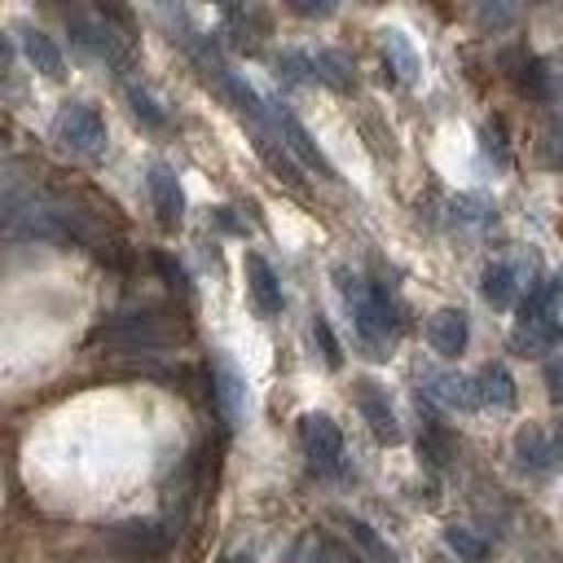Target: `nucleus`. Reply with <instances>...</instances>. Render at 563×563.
<instances>
[{"label": "nucleus", "mask_w": 563, "mask_h": 563, "mask_svg": "<svg viewBox=\"0 0 563 563\" xmlns=\"http://www.w3.org/2000/svg\"><path fill=\"white\" fill-rule=\"evenodd\" d=\"M334 282L347 299L356 339L369 347V356H387V343L400 334V312H396V299L387 295V286L383 282H356L347 268H339Z\"/></svg>", "instance_id": "obj_1"}, {"label": "nucleus", "mask_w": 563, "mask_h": 563, "mask_svg": "<svg viewBox=\"0 0 563 563\" xmlns=\"http://www.w3.org/2000/svg\"><path fill=\"white\" fill-rule=\"evenodd\" d=\"M97 339L114 343L119 352H154V347L172 343V330L154 308H128V312H114L97 330Z\"/></svg>", "instance_id": "obj_2"}, {"label": "nucleus", "mask_w": 563, "mask_h": 563, "mask_svg": "<svg viewBox=\"0 0 563 563\" xmlns=\"http://www.w3.org/2000/svg\"><path fill=\"white\" fill-rule=\"evenodd\" d=\"M70 35H75V44L88 53V57H97V62H106V66H114V70H123L128 62H132V40L123 35V31H114L106 18H88V13H70Z\"/></svg>", "instance_id": "obj_3"}, {"label": "nucleus", "mask_w": 563, "mask_h": 563, "mask_svg": "<svg viewBox=\"0 0 563 563\" xmlns=\"http://www.w3.org/2000/svg\"><path fill=\"white\" fill-rule=\"evenodd\" d=\"M295 431H299V444H303V457L312 462V471L334 475L343 466V431L330 413H299Z\"/></svg>", "instance_id": "obj_4"}, {"label": "nucleus", "mask_w": 563, "mask_h": 563, "mask_svg": "<svg viewBox=\"0 0 563 563\" xmlns=\"http://www.w3.org/2000/svg\"><path fill=\"white\" fill-rule=\"evenodd\" d=\"M57 141L70 150V154H84V158H101L106 154V119L92 110V106H84V101H70V106H62V114H57Z\"/></svg>", "instance_id": "obj_5"}, {"label": "nucleus", "mask_w": 563, "mask_h": 563, "mask_svg": "<svg viewBox=\"0 0 563 563\" xmlns=\"http://www.w3.org/2000/svg\"><path fill=\"white\" fill-rule=\"evenodd\" d=\"M106 545L119 554V559H136V563H150L158 554H167L172 537L163 523H150V519H132V523H114L106 528Z\"/></svg>", "instance_id": "obj_6"}, {"label": "nucleus", "mask_w": 563, "mask_h": 563, "mask_svg": "<svg viewBox=\"0 0 563 563\" xmlns=\"http://www.w3.org/2000/svg\"><path fill=\"white\" fill-rule=\"evenodd\" d=\"M268 119H273V132L282 136V145L303 163V167H312L317 176H330L334 180V167H330V158L317 150V141H312V132L282 106V101H268Z\"/></svg>", "instance_id": "obj_7"}, {"label": "nucleus", "mask_w": 563, "mask_h": 563, "mask_svg": "<svg viewBox=\"0 0 563 563\" xmlns=\"http://www.w3.org/2000/svg\"><path fill=\"white\" fill-rule=\"evenodd\" d=\"M356 409H361V418H365V427L374 431L378 444H400L396 409H391V400H387V391L378 383H369V378L356 383Z\"/></svg>", "instance_id": "obj_8"}, {"label": "nucleus", "mask_w": 563, "mask_h": 563, "mask_svg": "<svg viewBox=\"0 0 563 563\" xmlns=\"http://www.w3.org/2000/svg\"><path fill=\"white\" fill-rule=\"evenodd\" d=\"M246 290H251V303H255V312L260 317H277L282 308H286V290H282V282H277V273H273V264L260 255V251H246Z\"/></svg>", "instance_id": "obj_9"}, {"label": "nucleus", "mask_w": 563, "mask_h": 563, "mask_svg": "<svg viewBox=\"0 0 563 563\" xmlns=\"http://www.w3.org/2000/svg\"><path fill=\"white\" fill-rule=\"evenodd\" d=\"M515 457H519V466H523L528 475H554V471L563 466L559 440H554L550 431H541V427H523V431L515 435Z\"/></svg>", "instance_id": "obj_10"}, {"label": "nucleus", "mask_w": 563, "mask_h": 563, "mask_svg": "<svg viewBox=\"0 0 563 563\" xmlns=\"http://www.w3.org/2000/svg\"><path fill=\"white\" fill-rule=\"evenodd\" d=\"M145 189H150L154 216H158L167 229H176V224L185 220V189H180L176 172H172L167 163H154V167L145 172Z\"/></svg>", "instance_id": "obj_11"}, {"label": "nucleus", "mask_w": 563, "mask_h": 563, "mask_svg": "<svg viewBox=\"0 0 563 563\" xmlns=\"http://www.w3.org/2000/svg\"><path fill=\"white\" fill-rule=\"evenodd\" d=\"M427 343L440 352V356H462L466 343H471V321L462 308H440L431 321H427Z\"/></svg>", "instance_id": "obj_12"}, {"label": "nucleus", "mask_w": 563, "mask_h": 563, "mask_svg": "<svg viewBox=\"0 0 563 563\" xmlns=\"http://www.w3.org/2000/svg\"><path fill=\"white\" fill-rule=\"evenodd\" d=\"M506 66H510V79H515V88L523 97H537V101H550L554 97V79H550V70H545L541 57H532V53H506Z\"/></svg>", "instance_id": "obj_13"}, {"label": "nucleus", "mask_w": 563, "mask_h": 563, "mask_svg": "<svg viewBox=\"0 0 563 563\" xmlns=\"http://www.w3.org/2000/svg\"><path fill=\"white\" fill-rule=\"evenodd\" d=\"M211 383H216V405H220V413H224L229 422H238V418H242V405H246V383H242L238 365H233L229 356H216V361H211Z\"/></svg>", "instance_id": "obj_14"}, {"label": "nucleus", "mask_w": 563, "mask_h": 563, "mask_svg": "<svg viewBox=\"0 0 563 563\" xmlns=\"http://www.w3.org/2000/svg\"><path fill=\"white\" fill-rule=\"evenodd\" d=\"M378 40H383V62H387V70H391L400 84H418L422 62H418L413 40H409L405 31H378Z\"/></svg>", "instance_id": "obj_15"}, {"label": "nucleus", "mask_w": 563, "mask_h": 563, "mask_svg": "<svg viewBox=\"0 0 563 563\" xmlns=\"http://www.w3.org/2000/svg\"><path fill=\"white\" fill-rule=\"evenodd\" d=\"M22 53H26V62H31L40 75H48V79H62V75H66V57H62L57 40L44 35L40 26H22Z\"/></svg>", "instance_id": "obj_16"}, {"label": "nucleus", "mask_w": 563, "mask_h": 563, "mask_svg": "<svg viewBox=\"0 0 563 563\" xmlns=\"http://www.w3.org/2000/svg\"><path fill=\"white\" fill-rule=\"evenodd\" d=\"M471 383H475V400H479V405H488V409H510V405L519 400L510 369H506V365H497V361H493V365H484Z\"/></svg>", "instance_id": "obj_17"}, {"label": "nucleus", "mask_w": 563, "mask_h": 563, "mask_svg": "<svg viewBox=\"0 0 563 563\" xmlns=\"http://www.w3.org/2000/svg\"><path fill=\"white\" fill-rule=\"evenodd\" d=\"M479 290H484V299H488L493 308H515V303H519V273H515V264L493 260V264L484 268V277H479Z\"/></svg>", "instance_id": "obj_18"}, {"label": "nucleus", "mask_w": 563, "mask_h": 563, "mask_svg": "<svg viewBox=\"0 0 563 563\" xmlns=\"http://www.w3.org/2000/svg\"><path fill=\"white\" fill-rule=\"evenodd\" d=\"M35 198V185L22 172H0V238H9L13 220L22 216V207Z\"/></svg>", "instance_id": "obj_19"}, {"label": "nucleus", "mask_w": 563, "mask_h": 563, "mask_svg": "<svg viewBox=\"0 0 563 563\" xmlns=\"http://www.w3.org/2000/svg\"><path fill=\"white\" fill-rule=\"evenodd\" d=\"M312 62H317V84H325L334 92H352L356 88V70L339 48H321Z\"/></svg>", "instance_id": "obj_20"}, {"label": "nucleus", "mask_w": 563, "mask_h": 563, "mask_svg": "<svg viewBox=\"0 0 563 563\" xmlns=\"http://www.w3.org/2000/svg\"><path fill=\"white\" fill-rule=\"evenodd\" d=\"M427 391L440 400V405H449V409H475L479 400H475V383H466V378H457V374H431L427 378Z\"/></svg>", "instance_id": "obj_21"}, {"label": "nucleus", "mask_w": 563, "mask_h": 563, "mask_svg": "<svg viewBox=\"0 0 563 563\" xmlns=\"http://www.w3.org/2000/svg\"><path fill=\"white\" fill-rule=\"evenodd\" d=\"M515 343H519L523 352L559 347V343H563V325H559V317H537V321H519V330H515Z\"/></svg>", "instance_id": "obj_22"}, {"label": "nucleus", "mask_w": 563, "mask_h": 563, "mask_svg": "<svg viewBox=\"0 0 563 563\" xmlns=\"http://www.w3.org/2000/svg\"><path fill=\"white\" fill-rule=\"evenodd\" d=\"M532 0H471V13L484 31H506Z\"/></svg>", "instance_id": "obj_23"}, {"label": "nucleus", "mask_w": 563, "mask_h": 563, "mask_svg": "<svg viewBox=\"0 0 563 563\" xmlns=\"http://www.w3.org/2000/svg\"><path fill=\"white\" fill-rule=\"evenodd\" d=\"M444 545L462 559V563H488L493 559V545L479 537V532H471V528H444Z\"/></svg>", "instance_id": "obj_24"}, {"label": "nucleus", "mask_w": 563, "mask_h": 563, "mask_svg": "<svg viewBox=\"0 0 563 563\" xmlns=\"http://www.w3.org/2000/svg\"><path fill=\"white\" fill-rule=\"evenodd\" d=\"M123 97H128V106H132V114L145 123V128H154V132H163L167 128V110L136 84V79H123Z\"/></svg>", "instance_id": "obj_25"}, {"label": "nucleus", "mask_w": 563, "mask_h": 563, "mask_svg": "<svg viewBox=\"0 0 563 563\" xmlns=\"http://www.w3.org/2000/svg\"><path fill=\"white\" fill-rule=\"evenodd\" d=\"M537 158L550 172H563V114H554L537 136Z\"/></svg>", "instance_id": "obj_26"}, {"label": "nucleus", "mask_w": 563, "mask_h": 563, "mask_svg": "<svg viewBox=\"0 0 563 563\" xmlns=\"http://www.w3.org/2000/svg\"><path fill=\"white\" fill-rule=\"evenodd\" d=\"M343 523H347L352 541H356V545H361V550H365V554H369L374 563H396V554L387 550V541H383V537H378V532H374L369 523H361V519H343Z\"/></svg>", "instance_id": "obj_27"}, {"label": "nucleus", "mask_w": 563, "mask_h": 563, "mask_svg": "<svg viewBox=\"0 0 563 563\" xmlns=\"http://www.w3.org/2000/svg\"><path fill=\"white\" fill-rule=\"evenodd\" d=\"M277 75L286 84H317V62L308 53H277Z\"/></svg>", "instance_id": "obj_28"}, {"label": "nucleus", "mask_w": 563, "mask_h": 563, "mask_svg": "<svg viewBox=\"0 0 563 563\" xmlns=\"http://www.w3.org/2000/svg\"><path fill=\"white\" fill-rule=\"evenodd\" d=\"M97 18H106L114 31H123L128 40H136V18H132V9L123 0H97Z\"/></svg>", "instance_id": "obj_29"}, {"label": "nucleus", "mask_w": 563, "mask_h": 563, "mask_svg": "<svg viewBox=\"0 0 563 563\" xmlns=\"http://www.w3.org/2000/svg\"><path fill=\"white\" fill-rule=\"evenodd\" d=\"M453 220H457V224H475V229H479V224H488V220H493V207H488L484 198H475V194H471V198H453Z\"/></svg>", "instance_id": "obj_30"}, {"label": "nucleus", "mask_w": 563, "mask_h": 563, "mask_svg": "<svg viewBox=\"0 0 563 563\" xmlns=\"http://www.w3.org/2000/svg\"><path fill=\"white\" fill-rule=\"evenodd\" d=\"M479 141H484V154H488L493 167H506V163H510V154H506V132H501L497 123H484V128H479Z\"/></svg>", "instance_id": "obj_31"}, {"label": "nucleus", "mask_w": 563, "mask_h": 563, "mask_svg": "<svg viewBox=\"0 0 563 563\" xmlns=\"http://www.w3.org/2000/svg\"><path fill=\"white\" fill-rule=\"evenodd\" d=\"M312 334H317V347H321L325 365H330V369H339V365H343V352H339V339H334L330 321H325V317H317V321H312Z\"/></svg>", "instance_id": "obj_32"}, {"label": "nucleus", "mask_w": 563, "mask_h": 563, "mask_svg": "<svg viewBox=\"0 0 563 563\" xmlns=\"http://www.w3.org/2000/svg\"><path fill=\"white\" fill-rule=\"evenodd\" d=\"M299 18H330L339 9V0H286Z\"/></svg>", "instance_id": "obj_33"}, {"label": "nucleus", "mask_w": 563, "mask_h": 563, "mask_svg": "<svg viewBox=\"0 0 563 563\" xmlns=\"http://www.w3.org/2000/svg\"><path fill=\"white\" fill-rule=\"evenodd\" d=\"M545 387H550V400L563 405V356L545 361Z\"/></svg>", "instance_id": "obj_34"}, {"label": "nucleus", "mask_w": 563, "mask_h": 563, "mask_svg": "<svg viewBox=\"0 0 563 563\" xmlns=\"http://www.w3.org/2000/svg\"><path fill=\"white\" fill-rule=\"evenodd\" d=\"M216 229H224V233H246V229H242V220H238L229 207H216Z\"/></svg>", "instance_id": "obj_35"}, {"label": "nucleus", "mask_w": 563, "mask_h": 563, "mask_svg": "<svg viewBox=\"0 0 563 563\" xmlns=\"http://www.w3.org/2000/svg\"><path fill=\"white\" fill-rule=\"evenodd\" d=\"M9 62H13V40H9L4 31H0V70H4Z\"/></svg>", "instance_id": "obj_36"}, {"label": "nucleus", "mask_w": 563, "mask_h": 563, "mask_svg": "<svg viewBox=\"0 0 563 563\" xmlns=\"http://www.w3.org/2000/svg\"><path fill=\"white\" fill-rule=\"evenodd\" d=\"M317 563H343V554H339V550H330V545H325V550H321V559H317Z\"/></svg>", "instance_id": "obj_37"}, {"label": "nucleus", "mask_w": 563, "mask_h": 563, "mask_svg": "<svg viewBox=\"0 0 563 563\" xmlns=\"http://www.w3.org/2000/svg\"><path fill=\"white\" fill-rule=\"evenodd\" d=\"M554 97H559V101H563V75H559V79H554Z\"/></svg>", "instance_id": "obj_38"}]
</instances>
